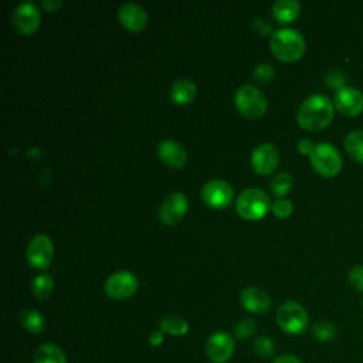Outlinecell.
<instances>
[{"label": "cell", "instance_id": "cell-1", "mask_svg": "<svg viewBox=\"0 0 363 363\" xmlns=\"http://www.w3.org/2000/svg\"><path fill=\"white\" fill-rule=\"evenodd\" d=\"M335 116L333 102L320 94L308 96L296 112V121L301 128L316 132L325 129Z\"/></svg>", "mask_w": 363, "mask_h": 363}, {"label": "cell", "instance_id": "cell-2", "mask_svg": "<svg viewBox=\"0 0 363 363\" xmlns=\"http://www.w3.org/2000/svg\"><path fill=\"white\" fill-rule=\"evenodd\" d=\"M271 51L272 54L282 61H296L299 60L306 48L303 35L295 28H279L271 35Z\"/></svg>", "mask_w": 363, "mask_h": 363}, {"label": "cell", "instance_id": "cell-3", "mask_svg": "<svg viewBox=\"0 0 363 363\" xmlns=\"http://www.w3.org/2000/svg\"><path fill=\"white\" fill-rule=\"evenodd\" d=\"M268 194L257 187H248L242 190L235 201L237 213L245 220L262 218L271 208Z\"/></svg>", "mask_w": 363, "mask_h": 363}, {"label": "cell", "instance_id": "cell-4", "mask_svg": "<svg viewBox=\"0 0 363 363\" xmlns=\"http://www.w3.org/2000/svg\"><path fill=\"white\" fill-rule=\"evenodd\" d=\"M277 322L281 330L285 333L301 335L308 328L309 316L301 303L295 301H286L277 311Z\"/></svg>", "mask_w": 363, "mask_h": 363}, {"label": "cell", "instance_id": "cell-5", "mask_svg": "<svg viewBox=\"0 0 363 363\" xmlns=\"http://www.w3.org/2000/svg\"><path fill=\"white\" fill-rule=\"evenodd\" d=\"M234 104L240 113L251 119L262 116L267 111L265 95L251 84H244L237 89Z\"/></svg>", "mask_w": 363, "mask_h": 363}, {"label": "cell", "instance_id": "cell-6", "mask_svg": "<svg viewBox=\"0 0 363 363\" xmlns=\"http://www.w3.org/2000/svg\"><path fill=\"white\" fill-rule=\"evenodd\" d=\"M312 167L325 177L336 176L343 166V160L340 152L328 142L318 143L309 156Z\"/></svg>", "mask_w": 363, "mask_h": 363}, {"label": "cell", "instance_id": "cell-7", "mask_svg": "<svg viewBox=\"0 0 363 363\" xmlns=\"http://www.w3.org/2000/svg\"><path fill=\"white\" fill-rule=\"evenodd\" d=\"M235 350L234 337L224 330L213 332L206 342V356L213 363L228 362Z\"/></svg>", "mask_w": 363, "mask_h": 363}, {"label": "cell", "instance_id": "cell-8", "mask_svg": "<svg viewBox=\"0 0 363 363\" xmlns=\"http://www.w3.org/2000/svg\"><path fill=\"white\" fill-rule=\"evenodd\" d=\"M138 288V278L130 271H118L111 274L104 285L106 295L112 299H126L135 294Z\"/></svg>", "mask_w": 363, "mask_h": 363}, {"label": "cell", "instance_id": "cell-9", "mask_svg": "<svg viewBox=\"0 0 363 363\" xmlns=\"http://www.w3.org/2000/svg\"><path fill=\"white\" fill-rule=\"evenodd\" d=\"M52 254H54L52 241L45 234L34 235L30 240L26 251L28 264L37 269L47 268L51 264Z\"/></svg>", "mask_w": 363, "mask_h": 363}, {"label": "cell", "instance_id": "cell-10", "mask_svg": "<svg viewBox=\"0 0 363 363\" xmlns=\"http://www.w3.org/2000/svg\"><path fill=\"white\" fill-rule=\"evenodd\" d=\"M40 11L33 1H21L16 6L11 14V23L14 28L21 34H31L40 26Z\"/></svg>", "mask_w": 363, "mask_h": 363}, {"label": "cell", "instance_id": "cell-11", "mask_svg": "<svg viewBox=\"0 0 363 363\" xmlns=\"http://www.w3.org/2000/svg\"><path fill=\"white\" fill-rule=\"evenodd\" d=\"M203 201L213 208H224L233 200V187L221 179L207 182L201 189Z\"/></svg>", "mask_w": 363, "mask_h": 363}, {"label": "cell", "instance_id": "cell-12", "mask_svg": "<svg viewBox=\"0 0 363 363\" xmlns=\"http://www.w3.org/2000/svg\"><path fill=\"white\" fill-rule=\"evenodd\" d=\"M335 108L346 116H357L363 111V94L353 86H343L335 92Z\"/></svg>", "mask_w": 363, "mask_h": 363}, {"label": "cell", "instance_id": "cell-13", "mask_svg": "<svg viewBox=\"0 0 363 363\" xmlns=\"http://www.w3.org/2000/svg\"><path fill=\"white\" fill-rule=\"evenodd\" d=\"M187 206V197L180 191H174L170 196H167L162 203L159 208V218L167 225H174L186 214Z\"/></svg>", "mask_w": 363, "mask_h": 363}, {"label": "cell", "instance_id": "cell-14", "mask_svg": "<svg viewBox=\"0 0 363 363\" xmlns=\"http://www.w3.org/2000/svg\"><path fill=\"white\" fill-rule=\"evenodd\" d=\"M279 163V152L272 143L258 145L251 155V164L255 172L268 174L277 169Z\"/></svg>", "mask_w": 363, "mask_h": 363}, {"label": "cell", "instance_id": "cell-15", "mask_svg": "<svg viewBox=\"0 0 363 363\" xmlns=\"http://www.w3.org/2000/svg\"><path fill=\"white\" fill-rule=\"evenodd\" d=\"M240 302L251 313H264L271 308L269 294L258 286H247L240 295Z\"/></svg>", "mask_w": 363, "mask_h": 363}, {"label": "cell", "instance_id": "cell-16", "mask_svg": "<svg viewBox=\"0 0 363 363\" xmlns=\"http://www.w3.org/2000/svg\"><path fill=\"white\" fill-rule=\"evenodd\" d=\"M119 21L130 31L142 30L147 23V14L142 6L133 1L123 3L118 10Z\"/></svg>", "mask_w": 363, "mask_h": 363}, {"label": "cell", "instance_id": "cell-17", "mask_svg": "<svg viewBox=\"0 0 363 363\" xmlns=\"http://www.w3.org/2000/svg\"><path fill=\"white\" fill-rule=\"evenodd\" d=\"M157 155L163 163L174 169L182 167L187 159V153L184 147L179 142L170 140V139H166L159 143Z\"/></svg>", "mask_w": 363, "mask_h": 363}, {"label": "cell", "instance_id": "cell-18", "mask_svg": "<svg viewBox=\"0 0 363 363\" xmlns=\"http://www.w3.org/2000/svg\"><path fill=\"white\" fill-rule=\"evenodd\" d=\"M33 363H68V359L58 345L43 343L34 350Z\"/></svg>", "mask_w": 363, "mask_h": 363}, {"label": "cell", "instance_id": "cell-19", "mask_svg": "<svg viewBox=\"0 0 363 363\" xmlns=\"http://www.w3.org/2000/svg\"><path fill=\"white\" fill-rule=\"evenodd\" d=\"M170 96L176 104H189L196 96V85L187 78L176 79L170 86Z\"/></svg>", "mask_w": 363, "mask_h": 363}, {"label": "cell", "instance_id": "cell-20", "mask_svg": "<svg viewBox=\"0 0 363 363\" xmlns=\"http://www.w3.org/2000/svg\"><path fill=\"white\" fill-rule=\"evenodd\" d=\"M301 4L296 0H278L272 4V14L281 23H289L299 16Z\"/></svg>", "mask_w": 363, "mask_h": 363}, {"label": "cell", "instance_id": "cell-21", "mask_svg": "<svg viewBox=\"0 0 363 363\" xmlns=\"http://www.w3.org/2000/svg\"><path fill=\"white\" fill-rule=\"evenodd\" d=\"M160 330L172 336H184L189 332V322L179 315H166L160 319Z\"/></svg>", "mask_w": 363, "mask_h": 363}, {"label": "cell", "instance_id": "cell-22", "mask_svg": "<svg viewBox=\"0 0 363 363\" xmlns=\"http://www.w3.org/2000/svg\"><path fill=\"white\" fill-rule=\"evenodd\" d=\"M345 149L353 162L363 163V130L349 132L345 139Z\"/></svg>", "mask_w": 363, "mask_h": 363}, {"label": "cell", "instance_id": "cell-23", "mask_svg": "<svg viewBox=\"0 0 363 363\" xmlns=\"http://www.w3.org/2000/svg\"><path fill=\"white\" fill-rule=\"evenodd\" d=\"M20 320L23 328L33 335H38L44 330L45 328V319L44 316L35 311V309H26L23 311V313L20 315Z\"/></svg>", "mask_w": 363, "mask_h": 363}, {"label": "cell", "instance_id": "cell-24", "mask_svg": "<svg viewBox=\"0 0 363 363\" xmlns=\"http://www.w3.org/2000/svg\"><path fill=\"white\" fill-rule=\"evenodd\" d=\"M312 335L316 340L328 343L336 339L337 326L330 320H319L312 326Z\"/></svg>", "mask_w": 363, "mask_h": 363}, {"label": "cell", "instance_id": "cell-25", "mask_svg": "<svg viewBox=\"0 0 363 363\" xmlns=\"http://www.w3.org/2000/svg\"><path fill=\"white\" fill-rule=\"evenodd\" d=\"M31 289L35 298L47 299L54 289V281L48 274H40L33 279Z\"/></svg>", "mask_w": 363, "mask_h": 363}, {"label": "cell", "instance_id": "cell-26", "mask_svg": "<svg viewBox=\"0 0 363 363\" xmlns=\"http://www.w3.org/2000/svg\"><path fill=\"white\" fill-rule=\"evenodd\" d=\"M292 187H294V177L288 172L277 173L272 177L269 184V189L275 196H285L291 191Z\"/></svg>", "mask_w": 363, "mask_h": 363}, {"label": "cell", "instance_id": "cell-27", "mask_svg": "<svg viewBox=\"0 0 363 363\" xmlns=\"http://www.w3.org/2000/svg\"><path fill=\"white\" fill-rule=\"evenodd\" d=\"M252 349L259 359H271L275 354V342L268 336H258L254 340Z\"/></svg>", "mask_w": 363, "mask_h": 363}, {"label": "cell", "instance_id": "cell-28", "mask_svg": "<svg viewBox=\"0 0 363 363\" xmlns=\"http://www.w3.org/2000/svg\"><path fill=\"white\" fill-rule=\"evenodd\" d=\"M255 332H257V323H255L252 319H250V318H245V319L238 320V322L235 323V326H234V335H235V337L242 339V340L250 339L251 336L255 335Z\"/></svg>", "mask_w": 363, "mask_h": 363}, {"label": "cell", "instance_id": "cell-29", "mask_svg": "<svg viewBox=\"0 0 363 363\" xmlns=\"http://www.w3.org/2000/svg\"><path fill=\"white\" fill-rule=\"evenodd\" d=\"M325 81H326V84H328L330 88H335V89L337 91V89L346 86L347 75H346L343 71L337 69V68H332V69H329V71L326 72Z\"/></svg>", "mask_w": 363, "mask_h": 363}, {"label": "cell", "instance_id": "cell-30", "mask_svg": "<svg viewBox=\"0 0 363 363\" xmlns=\"http://www.w3.org/2000/svg\"><path fill=\"white\" fill-rule=\"evenodd\" d=\"M272 213L277 216V217H279V218H286V217H289L291 214H292V211H294V204H292V201L291 200H288V199H278V200H275L274 203H272Z\"/></svg>", "mask_w": 363, "mask_h": 363}, {"label": "cell", "instance_id": "cell-31", "mask_svg": "<svg viewBox=\"0 0 363 363\" xmlns=\"http://www.w3.org/2000/svg\"><path fill=\"white\" fill-rule=\"evenodd\" d=\"M349 282L357 292H363V265H354L349 271Z\"/></svg>", "mask_w": 363, "mask_h": 363}, {"label": "cell", "instance_id": "cell-32", "mask_svg": "<svg viewBox=\"0 0 363 363\" xmlns=\"http://www.w3.org/2000/svg\"><path fill=\"white\" fill-rule=\"evenodd\" d=\"M254 77L258 79V81H269L272 77H274V68L272 65L267 64V62H262V64H258L255 68H254Z\"/></svg>", "mask_w": 363, "mask_h": 363}, {"label": "cell", "instance_id": "cell-33", "mask_svg": "<svg viewBox=\"0 0 363 363\" xmlns=\"http://www.w3.org/2000/svg\"><path fill=\"white\" fill-rule=\"evenodd\" d=\"M315 146L316 145H313L312 143V140H309V139H301L299 142H298V150L301 152V153H303V155H312V152H313V149H315Z\"/></svg>", "mask_w": 363, "mask_h": 363}, {"label": "cell", "instance_id": "cell-34", "mask_svg": "<svg viewBox=\"0 0 363 363\" xmlns=\"http://www.w3.org/2000/svg\"><path fill=\"white\" fill-rule=\"evenodd\" d=\"M272 363H303L298 356L295 354H289V353H284V354H279L277 356Z\"/></svg>", "mask_w": 363, "mask_h": 363}, {"label": "cell", "instance_id": "cell-35", "mask_svg": "<svg viewBox=\"0 0 363 363\" xmlns=\"http://www.w3.org/2000/svg\"><path fill=\"white\" fill-rule=\"evenodd\" d=\"M163 340H164V333H163L162 330H155V332H152L150 336H149V339H147V342H149L153 347L160 346V345L163 343Z\"/></svg>", "mask_w": 363, "mask_h": 363}]
</instances>
